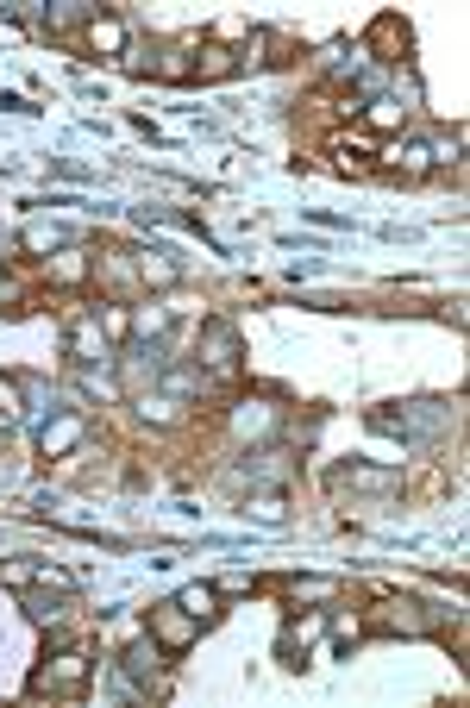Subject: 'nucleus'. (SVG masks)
Wrapping results in <instances>:
<instances>
[{"mask_svg":"<svg viewBox=\"0 0 470 708\" xmlns=\"http://www.w3.org/2000/svg\"><path fill=\"white\" fill-rule=\"evenodd\" d=\"M82 677H88V652H57L32 671V696H69L82 690Z\"/></svg>","mask_w":470,"mask_h":708,"instance_id":"obj_1","label":"nucleus"},{"mask_svg":"<svg viewBox=\"0 0 470 708\" xmlns=\"http://www.w3.org/2000/svg\"><path fill=\"white\" fill-rule=\"evenodd\" d=\"M151 640H157L163 652H188V646H195V615H188L182 602L151 608Z\"/></svg>","mask_w":470,"mask_h":708,"instance_id":"obj_2","label":"nucleus"},{"mask_svg":"<svg viewBox=\"0 0 470 708\" xmlns=\"http://www.w3.org/2000/svg\"><path fill=\"white\" fill-rule=\"evenodd\" d=\"M364 627H376V633H427V615H420L414 596H389Z\"/></svg>","mask_w":470,"mask_h":708,"instance_id":"obj_3","label":"nucleus"},{"mask_svg":"<svg viewBox=\"0 0 470 708\" xmlns=\"http://www.w3.org/2000/svg\"><path fill=\"white\" fill-rule=\"evenodd\" d=\"M201 364H207V370H232V364H239V333H232L226 320H207V333H201Z\"/></svg>","mask_w":470,"mask_h":708,"instance_id":"obj_4","label":"nucleus"},{"mask_svg":"<svg viewBox=\"0 0 470 708\" xmlns=\"http://www.w3.org/2000/svg\"><path fill=\"white\" fill-rule=\"evenodd\" d=\"M76 445H82V414L44 420V433H38V452H44V458H63V452H76Z\"/></svg>","mask_w":470,"mask_h":708,"instance_id":"obj_5","label":"nucleus"},{"mask_svg":"<svg viewBox=\"0 0 470 708\" xmlns=\"http://www.w3.org/2000/svg\"><path fill=\"white\" fill-rule=\"evenodd\" d=\"M94 276H101L113 295H132V289H138V257H132V251H107L101 264H94Z\"/></svg>","mask_w":470,"mask_h":708,"instance_id":"obj_6","label":"nucleus"},{"mask_svg":"<svg viewBox=\"0 0 470 708\" xmlns=\"http://www.w3.org/2000/svg\"><path fill=\"white\" fill-rule=\"evenodd\" d=\"M88 44H94L101 57H120V51H126V26H120L113 13H88Z\"/></svg>","mask_w":470,"mask_h":708,"instance_id":"obj_7","label":"nucleus"},{"mask_svg":"<svg viewBox=\"0 0 470 708\" xmlns=\"http://www.w3.org/2000/svg\"><path fill=\"white\" fill-rule=\"evenodd\" d=\"M82 276H88V251H57V257H44V282H57V289H76Z\"/></svg>","mask_w":470,"mask_h":708,"instance_id":"obj_8","label":"nucleus"},{"mask_svg":"<svg viewBox=\"0 0 470 708\" xmlns=\"http://www.w3.org/2000/svg\"><path fill=\"white\" fill-rule=\"evenodd\" d=\"M389 163H395V170H402L408 182H420V176L433 170V145H420V138H414V145H395V151H389Z\"/></svg>","mask_w":470,"mask_h":708,"instance_id":"obj_9","label":"nucleus"},{"mask_svg":"<svg viewBox=\"0 0 470 708\" xmlns=\"http://www.w3.org/2000/svg\"><path fill=\"white\" fill-rule=\"evenodd\" d=\"M232 427H239V439H264V433H276V408H257V401H245V408L232 414Z\"/></svg>","mask_w":470,"mask_h":708,"instance_id":"obj_10","label":"nucleus"},{"mask_svg":"<svg viewBox=\"0 0 470 708\" xmlns=\"http://www.w3.org/2000/svg\"><path fill=\"white\" fill-rule=\"evenodd\" d=\"M402 120H408V107H402V101H389V94L364 107V126H370V132H402Z\"/></svg>","mask_w":470,"mask_h":708,"instance_id":"obj_11","label":"nucleus"},{"mask_svg":"<svg viewBox=\"0 0 470 708\" xmlns=\"http://www.w3.org/2000/svg\"><path fill=\"white\" fill-rule=\"evenodd\" d=\"M333 596H339L333 577H295L289 583V602H333Z\"/></svg>","mask_w":470,"mask_h":708,"instance_id":"obj_12","label":"nucleus"},{"mask_svg":"<svg viewBox=\"0 0 470 708\" xmlns=\"http://www.w3.org/2000/svg\"><path fill=\"white\" fill-rule=\"evenodd\" d=\"M157 658H163L157 640H132V646H126V671H132V677H151V671H157Z\"/></svg>","mask_w":470,"mask_h":708,"instance_id":"obj_13","label":"nucleus"},{"mask_svg":"<svg viewBox=\"0 0 470 708\" xmlns=\"http://www.w3.org/2000/svg\"><path fill=\"white\" fill-rule=\"evenodd\" d=\"M188 69H195V76H232V51H220V44H207V51H201L195 63H188Z\"/></svg>","mask_w":470,"mask_h":708,"instance_id":"obj_14","label":"nucleus"},{"mask_svg":"<svg viewBox=\"0 0 470 708\" xmlns=\"http://www.w3.org/2000/svg\"><path fill=\"white\" fill-rule=\"evenodd\" d=\"M94 320H101V333H107V339H132V314L120 308V301H107V308L94 314Z\"/></svg>","mask_w":470,"mask_h":708,"instance_id":"obj_15","label":"nucleus"},{"mask_svg":"<svg viewBox=\"0 0 470 708\" xmlns=\"http://www.w3.org/2000/svg\"><path fill=\"white\" fill-rule=\"evenodd\" d=\"M214 602H220V589L214 583H195V589H182V608H188V615H214Z\"/></svg>","mask_w":470,"mask_h":708,"instance_id":"obj_16","label":"nucleus"},{"mask_svg":"<svg viewBox=\"0 0 470 708\" xmlns=\"http://www.w3.org/2000/svg\"><path fill=\"white\" fill-rule=\"evenodd\" d=\"M138 282H157V289H170V282H176V264H170V257H138Z\"/></svg>","mask_w":470,"mask_h":708,"instance_id":"obj_17","label":"nucleus"},{"mask_svg":"<svg viewBox=\"0 0 470 708\" xmlns=\"http://www.w3.org/2000/svg\"><path fill=\"white\" fill-rule=\"evenodd\" d=\"M320 627H326L320 615H301V621H289V633H282V646H289V652H295V646H308V640H320Z\"/></svg>","mask_w":470,"mask_h":708,"instance_id":"obj_18","label":"nucleus"},{"mask_svg":"<svg viewBox=\"0 0 470 708\" xmlns=\"http://www.w3.org/2000/svg\"><path fill=\"white\" fill-rule=\"evenodd\" d=\"M163 326H170V308H138V314H132V333H138V339L163 333Z\"/></svg>","mask_w":470,"mask_h":708,"instance_id":"obj_19","label":"nucleus"},{"mask_svg":"<svg viewBox=\"0 0 470 708\" xmlns=\"http://www.w3.org/2000/svg\"><path fill=\"white\" fill-rule=\"evenodd\" d=\"M370 44H383V51H402V44H408V32L395 26V19H376V26H370Z\"/></svg>","mask_w":470,"mask_h":708,"instance_id":"obj_20","label":"nucleus"},{"mask_svg":"<svg viewBox=\"0 0 470 708\" xmlns=\"http://www.w3.org/2000/svg\"><path fill=\"white\" fill-rule=\"evenodd\" d=\"M0 583L26 589V583H38V564H0Z\"/></svg>","mask_w":470,"mask_h":708,"instance_id":"obj_21","label":"nucleus"},{"mask_svg":"<svg viewBox=\"0 0 470 708\" xmlns=\"http://www.w3.org/2000/svg\"><path fill=\"white\" fill-rule=\"evenodd\" d=\"M251 508H257V521H270V527L282 521V495H276V489H264V495H257Z\"/></svg>","mask_w":470,"mask_h":708,"instance_id":"obj_22","label":"nucleus"},{"mask_svg":"<svg viewBox=\"0 0 470 708\" xmlns=\"http://www.w3.org/2000/svg\"><path fill=\"white\" fill-rule=\"evenodd\" d=\"M0 282H7V257H0Z\"/></svg>","mask_w":470,"mask_h":708,"instance_id":"obj_23","label":"nucleus"}]
</instances>
